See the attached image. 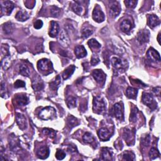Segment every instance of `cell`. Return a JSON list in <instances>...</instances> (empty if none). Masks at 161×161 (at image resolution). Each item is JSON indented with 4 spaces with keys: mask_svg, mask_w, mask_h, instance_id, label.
<instances>
[{
    "mask_svg": "<svg viewBox=\"0 0 161 161\" xmlns=\"http://www.w3.org/2000/svg\"><path fill=\"white\" fill-rule=\"evenodd\" d=\"M113 113L115 116L120 120L124 119V108L122 105L118 103L113 106Z\"/></svg>",
    "mask_w": 161,
    "mask_h": 161,
    "instance_id": "4fadbf2b",
    "label": "cell"
},
{
    "mask_svg": "<svg viewBox=\"0 0 161 161\" xmlns=\"http://www.w3.org/2000/svg\"><path fill=\"white\" fill-rule=\"evenodd\" d=\"M160 22L159 17L155 15H150L148 19V25L151 28H154L160 24Z\"/></svg>",
    "mask_w": 161,
    "mask_h": 161,
    "instance_id": "7402d4cb",
    "label": "cell"
},
{
    "mask_svg": "<svg viewBox=\"0 0 161 161\" xmlns=\"http://www.w3.org/2000/svg\"><path fill=\"white\" fill-rule=\"evenodd\" d=\"M16 121L18 125L19 126V128L21 130H25L27 128L26 118L22 114H16Z\"/></svg>",
    "mask_w": 161,
    "mask_h": 161,
    "instance_id": "d6986e66",
    "label": "cell"
},
{
    "mask_svg": "<svg viewBox=\"0 0 161 161\" xmlns=\"http://www.w3.org/2000/svg\"><path fill=\"white\" fill-rule=\"evenodd\" d=\"M106 104L103 99L100 96H96L93 99V112L97 114H103L106 111Z\"/></svg>",
    "mask_w": 161,
    "mask_h": 161,
    "instance_id": "6da1fadb",
    "label": "cell"
},
{
    "mask_svg": "<svg viewBox=\"0 0 161 161\" xmlns=\"http://www.w3.org/2000/svg\"><path fill=\"white\" fill-rule=\"evenodd\" d=\"M141 143L144 146H148L150 143V137L149 135H147L146 137H145L144 138H142V140H141Z\"/></svg>",
    "mask_w": 161,
    "mask_h": 161,
    "instance_id": "bcb514c9",
    "label": "cell"
},
{
    "mask_svg": "<svg viewBox=\"0 0 161 161\" xmlns=\"http://www.w3.org/2000/svg\"><path fill=\"white\" fill-rule=\"evenodd\" d=\"M75 69H76V67L74 65H71L69 67H68L67 68H66L63 73V79L64 80H66V79H67L68 78H69L72 75V74L74 72Z\"/></svg>",
    "mask_w": 161,
    "mask_h": 161,
    "instance_id": "4316f807",
    "label": "cell"
},
{
    "mask_svg": "<svg viewBox=\"0 0 161 161\" xmlns=\"http://www.w3.org/2000/svg\"><path fill=\"white\" fill-rule=\"evenodd\" d=\"M15 101L19 106H25L29 103V98L25 94H18L15 96Z\"/></svg>",
    "mask_w": 161,
    "mask_h": 161,
    "instance_id": "9a60e30c",
    "label": "cell"
},
{
    "mask_svg": "<svg viewBox=\"0 0 161 161\" xmlns=\"http://www.w3.org/2000/svg\"><path fill=\"white\" fill-rule=\"evenodd\" d=\"M66 156V153L60 149H57L56 154H55V157L57 160H63L64 159Z\"/></svg>",
    "mask_w": 161,
    "mask_h": 161,
    "instance_id": "ee69618b",
    "label": "cell"
},
{
    "mask_svg": "<svg viewBox=\"0 0 161 161\" xmlns=\"http://www.w3.org/2000/svg\"><path fill=\"white\" fill-rule=\"evenodd\" d=\"M138 94V89L136 88L129 87L127 88L125 92L126 96L130 99H134L137 98V96Z\"/></svg>",
    "mask_w": 161,
    "mask_h": 161,
    "instance_id": "f1b7e54d",
    "label": "cell"
},
{
    "mask_svg": "<svg viewBox=\"0 0 161 161\" xmlns=\"http://www.w3.org/2000/svg\"><path fill=\"white\" fill-rule=\"evenodd\" d=\"M60 80H60V77L58 75L54 80H52V82L50 83V88L54 91L57 90L58 88L59 87V85H60V83H61Z\"/></svg>",
    "mask_w": 161,
    "mask_h": 161,
    "instance_id": "f546056e",
    "label": "cell"
},
{
    "mask_svg": "<svg viewBox=\"0 0 161 161\" xmlns=\"http://www.w3.org/2000/svg\"><path fill=\"white\" fill-rule=\"evenodd\" d=\"M125 6L130 9L135 8L137 4V1H134V0H127L124 2Z\"/></svg>",
    "mask_w": 161,
    "mask_h": 161,
    "instance_id": "60d3db41",
    "label": "cell"
},
{
    "mask_svg": "<svg viewBox=\"0 0 161 161\" xmlns=\"http://www.w3.org/2000/svg\"><path fill=\"white\" fill-rule=\"evenodd\" d=\"M99 159L102 160H112V154L108 149L104 148L102 149Z\"/></svg>",
    "mask_w": 161,
    "mask_h": 161,
    "instance_id": "484cf974",
    "label": "cell"
},
{
    "mask_svg": "<svg viewBox=\"0 0 161 161\" xmlns=\"http://www.w3.org/2000/svg\"><path fill=\"white\" fill-rule=\"evenodd\" d=\"M32 88L35 91H41L44 88V83L39 77H36L32 81Z\"/></svg>",
    "mask_w": 161,
    "mask_h": 161,
    "instance_id": "44dd1931",
    "label": "cell"
},
{
    "mask_svg": "<svg viewBox=\"0 0 161 161\" xmlns=\"http://www.w3.org/2000/svg\"><path fill=\"white\" fill-rule=\"evenodd\" d=\"M150 32L147 29L140 30L137 36V40L140 44H144L149 41Z\"/></svg>",
    "mask_w": 161,
    "mask_h": 161,
    "instance_id": "5b68a950",
    "label": "cell"
},
{
    "mask_svg": "<svg viewBox=\"0 0 161 161\" xmlns=\"http://www.w3.org/2000/svg\"><path fill=\"white\" fill-rule=\"evenodd\" d=\"M67 125L71 128L76 127L79 125V121L77 120V119L76 118L74 117L72 115H70L67 118Z\"/></svg>",
    "mask_w": 161,
    "mask_h": 161,
    "instance_id": "4dcf8cb0",
    "label": "cell"
},
{
    "mask_svg": "<svg viewBox=\"0 0 161 161\" xmlns=\"http://www.w3.org/2000/svg\"><path fill=\"white\" fill-rule=\"evenodd\" d=\"M14 7L15 6L12 2L5 1L1 2L2 13L6 15H10Z\"/></svg>",
    "mask_w": 161,
    "mask_h": 161,
    "instance_id": "9c48e42d",
    "label": "cell"
},
{
    "mask_svg": "<svg viewBox=\"0 0 161 161\" xmlns=\"http://www.w3.org/2000/svg\"><path fill=\"white\" fill-rule=\"evenodd\" d=\"M2 53L3 54L5 57L10 56V52H9V47L7 44H2Z\"/></svg>",
    "mask_w": 161,
    "mask_h": 161,
    "instance_id": "7dc6e473",
    "label": "cell"
},
{
    "mask_svg": "<svg viewBox=\"0 0 161 161\" xmlns=\"http://www.w3.org/2000/svg\"><path fill=\"white\" fill-rule=\"evenodd\" d=\"M59 32V24L56 22H51L50 23V28L49 32L50 37H55L57 36Z\"/></svg>",
    "mask_w": 161,
    "mask_h": 161,
    "instance_id": "603a6c76",
    "label": "cell"
},
{
    "mask_svg": "<svg viewBox=\"0 0 161 161\" xmlns=\"http://www.w3.org/2000/svg\"><path fill=\"white\" fill-rule=\"evenodd\" d=\"M37 67L40 71H41L42 72H46V74L52 72L53 70L52 63L47 59H42L38 60Z\"/></svg>",
    "mask_w": 161,
    "mask_h": 161,
    "instance_id": "3957f363",
    "label": "cell"
},
{
    "mask_svg": "<svg viewBox=\"0 0 161 161\" xmlns=\"http://www.w3.org/2000/svg\"><path fill=\"white\" fill-rule=\"evenodd\" d=\"M15 30L14 25L11 22H7L3 25V30L7 35H10Z\"/></svg>",
    "mask_w": 161,
    "mask_h": 161,
    "instance_id": "83f0119b",
    "label": "cell"
},
{
    "mask_svg": "<svg viewBox=\"0 0 161 161\" xmlns=\"http://www.w3.org/2000/svg\"><path fill=\"white\" fill-rule=\"evenodd\" d=\"M42 132L44 135H47L50 138H54L56 135V132L54 130L49 128H44L42 130Z\"/></svg>",
    "mask_w": 161,
    "mask_h": 161,
    "instance_id": "b9f144b4",
    "label": "cell"
},
{
    "mask_svg": "<svg viewBox=\"0 0 161 161\" xmlns=\"http://www.w3.org/2000/svg\"><path fill=\"white\" fill-rule=\"evenodd\" d=\"M113 67L119 71H125L127 69L128 64L126 60H124L118 57H114L111 60Z\"/></svg>",
    "mask_w": 161,
    "mask_h": 161,
    "instance_id": "277c9868",
    "label": "cell"
},
{
    "mask_svg": "<svg viewBox=\"0 0 161 161\" xmlns=\"http://www.w3.org/2000/svg\"><path fill=\"white\" fill-rule=\"evenodd\" d=\"M1 96L4 98H7L5 96H8V91L6 88L5 84H4L3 82L1 84Z\"/></svg>",
    "mask_w": 161,
    "mask_h": 161,
    "instance_id": "c3c4849f",
    "label": "cell"
},
{
    "mask_svg": "<svg viewBox=\"0 0 161 161\" xmlns=\"http://www.w3.org/2000/svg\"><path fill=\"white\" fill-rule=\"evenodd\" d=\"M66 103L69 108H74L76 107V99L72 96L69 97L66 99Z\"/></svg>",
    "mask_w": 161,
    "mask_h": 161,
    "instance_id": "74e56055",
    "label": "cell"
},
{
    "mask_svg": "<svg viewBox=\"0 0 161 161\" xmlns=\"http://www.w3.org/2000/svg\"><path fill=\"white\" fill-rule=\"evenodd\" d=\"M121 7L118 2H113L110 6V15L111 17L115 18L119 15L121 12Z\"/></svg>",
    "mask_w": 161,
    "mask_h": 161,
    "instance_id": "8fae6325",
    "label": "cell"
},
{
    "mask_svg": "<svg viewBox=\"0 0 161 161\" xmlns=\"http://www.w3.org/2000/svg\"><path fill=\"white\" fill-rule=\"evenodd\" d=\"M142 101L144 105L148 106L149 108L152 109H154L157 107V104L155 103L153 97L149 93H143Z\"/></svg>",
    "mask_w": 161,
    "mask_h": 161,
    "instance_id": "ba28073f",
    "label": "cell"
},
{
    "mask_svg": "<svg viewBox=\"0 0 161 161\" xmlns=\"http://www.w3.org/2000/svg\"><path fill=\"white\" fill-rule=\"evenodd\" d=\"M105 16L104 13L98 6V5H96L93 11V20L98 23H102L105 20Z\"/></svg>",
    "mask_w": 161,
    "mask_h": 161,
    "instance_id": "52a82bcc",
    "label": "cell"
},
{
    "mask_svg": "<svg viewBox=\"0 0 161 161\" xmlns=\"http://www.w3.org/2000/svg\"><path fill=\"white\" fill-rule=\"evenodd\" d=\"M81 33H82V37L84 38H87L93 33V30L89 27H86L83 29Z\"/></svg>",
    "mask_w": 161,
    "mask_h": 161,
    "instance_id": "f35d334b",
    "label": "cell"
},
{
    "mask_svg": "<svg viewBox=\"0 0 161 161\" xmlns=\"http://www.w3.org/2000/svg\"><path fill=\"white\" fill-rule=\"evenodd\" d=\"M98 135L101 140L105 142V141H107L110 138L112 134L108 128H102L98 130Z\"/></svg>",
    "mask_w": 161,
    "mask_h": 161,
    "instance_id": "7c38bea8",
    "label": "cell"
},
{
    "mask_svg": "<svg viewBox=\"0 0 161 161\" xmlns=\"http://www.w3.org/2000/svg\"><path fill=\"white\" fill-rule=\"evenodd\" d=\"M20 74L23 76L28 77L30 74V71L26 65H22L20 67Z\"/></svg>",
    "mask_w": 161,
    "mask_h": 161,
    "instance_id": "d590c367",
    "label": "cell"
},
{
    "mask_svg": "<svg viewBox=\"0 0 161 161\" xmlns=\"http://www.w3.org/2000/svg\"><path fill=\"white\" fill-rule=\"evenodd\" d=\"M10 147L11 150L13 152H17L18 150L20 149V141L19 142V140L15 137V136H12V135L10 136Z\"/></svg>",
    "mask_w": 161,
    "mask_h": 161,
    "instance_id": "5bb4252c",
    "label": "cell"
},
{
    "mask_svg": "<svg viewBox=\"0 0 161 161\" xmlns=\"http://www.w3.org/2000/svg\"><path fill=\"white\" fill-rule=\"evenodd\" d=\"M133 24L130 20L126 19L123 20L120 25V29L124 33H128L133 28Z\"/></svg>",
    "mask_w": 161,
    "mask_h": 161,
    "instance_id": "ac0fdd59",
    "label": "cell"
},
{
    "mask_svg": "<svg viewBox=\"0 0 161 161\" xmlns=\"http://www.w3.org/2000/svg\"><path fill=\"white\" fill-rule=\"evenodd\" d=\"M100 61L99 59L97 56H93L91 59V64L93 66H94L97 65Z\"/></svg>",
    "mask_w": 161,
    "mask_h": 161,
    "instance_id": "816d5d0a",
    "label": "cell"
},
{
    "mask_svg": "<svg viewBox=\"0 0 161 161\" xmlns=\"http://www.w3.org/2000/svg\"><path fill=\"white\" fill-rule=\"evenodd\" d=\"M88 44L90 48L93 49H99L102 47L101 44L97 41L96 39H94V38L89 40L88 42Z\"/></svg>",
    "mask_w": 161,
    "mask_h": 161,
    "instance_id": "836d02e7",
    "label": "cell"
},
{
    "mask_svg": "<svg viewBox=\"0 0 161 161\" xmlns=\"http://www.w3.org/2000/svg\"><path fill=\"white\" fill-rule=\"evenodd\" d=\"M134 135L135 134L133 131L128 128L125 129L124 132V137L128 145H133L134 144Z\"/></svg>",
    "mask_w": 161,
    "mask_h": 161,
    "instance_id": "2e32d148",
    "label": "cell"
},
{
    "mask_svg": "<svg viewBox=\"0 0 161 161\" xmlns=\"http://www.w3.org/2000/svg\"><path fill=\"white\" fill-rule=\"evenodd\" d=\"M153 91L155 93L156 95L160 96V87H156L153 89Z\"/></svg>",
    "mask_w": 161,
    "mask_h": 161,
    "instance_id": "f5cc1de1",
    "label": "cell"
},
{
    "mask_svg": "<svg viewBox=\"0 0 161 161\" xmlns=\"http://www.w3.org/2000/svg\"><path fill=\"white\" fill-rule=\"evenodd\" d=\"M160 33H159V35H158V37H157V40H158V42H159V44H160Z\"/></svg>",
    "mask_w": 161,
    "mask_h": 161,
    "instance_id": "db71d44e",
    "label": "cell"
},
{
    "mask_svg": "<svg viewBox=\"0 0 161 161\" xmlns=\"http://www.w3.org/2000/svg\"><path fill=\"white\" fill-rule=\"evenodd\" d=\"M83 141L85 143L87 144H92L94 142V137L93 136V135L89 132H86L83 137Z\"/></svg>",
    "mask_w": 161,
    "mask_h": 161,
    "instance_id": "e575fe53",
    "label": "cell"
},
{
    "mask_svg": "<svg viewBox=\"0 0 161 161\" xmlns=\"http://www.w3.org/2000/svg\"><path fill=\"white\" fill-rule=\"evenodd\" d=\"M92 75L96 82L101 85H103L105 83L107 75L101 69H95L93 71Z\"/></svg>",
    "mask_w": 161,
    "mask_h": 161,
    "instance_id": "8992f818",
    "label": "cell"
},
{
    "mask_svg": "<svg viewBox=\"0 0 161 161\" xmlns=\"http://www.w3.org/2000/svg\"><path fill=\"white\" fill-rule=\"evenodd\" d=\"M147 57L148 60L153 63H160V57L159 53L153 48H150L147 52Z\"/></svg>",
    "mask_w": 161,
    "mask_h": 161,
    "instance_id": "30bf717a",
    "label": "cell"
},
{
    "mask_svg": "<svg viewBox=\"0 0 161 161\" xmlns=\"http://www.w3.org/2000/svg\"><path fill=\"white\" fill-rule=\"evenodd\" d=\"M10 56L5 57L2 61V67L4 70L8 69L10 66Z\"/></svg>",
    "mask_w": 161,
    "mask_h": 161,
    "instance_id": "8d00e7d4",
    "label": "cell"
},
{
    "mask_svg": "<svg viewBox=\"0 0 161 161\" xmlns=\"http://www.w3.org/2000/svg\"><path fill=\"white\" fill-rule=\"evenodd\" d=\"M14 87L15 88H25V83L22 80H16L15 83H14Z\"/></svg>",
    "mask_w": 161,
    "mask_h": 161,
    "instance_id": "681fc988",
    "label": "cell"
},
{
    "mask_svg": "<svg viewBox=\"0 0 161 161\" xmlns=\"http://www.w3.org/2000/svg\"><path fill=\"white\" fill-rule=\"evenodd\" d=\"M123 160H135V154L131 151H125L122 155Z\"/></svg>",
    "mask_w": 161,
    "mask_h": 161,
    "instance_id": "1f68e13d",
    "label": "cell"
},
{
    "mask_svg": "<svg viewBox=\"0 0 161 161\" xmlns=\"http://www.w3.org/2000/svg\"><path fill=\"white\" fill-rule=\"evenodd\" d=\"M75 54L78 59H81L86 56L87 52L83 46H77L74 50Z\"/></svg>",
    "mask_w": 161,
    "mask_h": 161,
    "instance_id": "cb8c5ba5",
    "label": "cell"
},
{
    "mask_svg": "<svg viewBox=\"0 0 161 161\" xmlns=\"http://www.w3.org/2000/svg\"><path fill=\"white\" fill-rule=\"evenodd\" d=\"M43 26V22L41 20H37L34 23V28L35 29H40Z\"/></svg>",
    "mask_w": 161,
    "mask_h": 161,
    "instance_id": "f907efd6",
    "label": "cell"
},
{
    "mask_svg": "<svg viewBox=\"0 0 161 161\" xmlns=\"http://www.w3.org/2000/svg\"><path fill=\"white\" fill-rule=\"evenodd\" d=\"M72 9L74 12H75L78 15H81L83 11V8L81 5L78 4L77 2H74L72 5Z\"/></svg>",
    "mask_w": 161,
    "mask_h": 161,
    "instance_id": "d6a6232c",
    "label": "cell"
},
{
    "mask_svg": "<svg viewBox=\"0 0 161 161\" xmlns=\"http://www.w3.org/2000/svg\"><path fill=\"white\" fill-rule=\"evenodd\" d=\"M138 110L136 108H134L132 110L131 113H130V122H135V121L137 120V115Z\"/></svg>",
    "mask_w": 161,
    "mask_h": 161,
    "instance_id": "f6af8a7d",
    "label": "cell"
},
{
    "mask_svg": "<svg viewBox=\"0 0 161 161\" xmlns=\"http://www.w3.org/2000/svg\"><path fill=\"white\" fill-rule=\"evenodd\" d=\"M39 117L44 120H53L56 117L55 110L51 107H46L40 111Z\"/></svg>",
    "mask_w": 161,
    "mask_h": 161,
    "instance_id": "7a4b0ae2",
    "label": "cell"
},
{
    "mask_svg": "<svg viewBox=\"0 0 161 161\" xmlns=\"http://www.w3.org/2000/svg\"><path fill=\"white\" fill-rule=\"evenodd\" d=\"M149 157L151 160H154L156 158H157L159 155H160V153L158 151L157 149H156L155 148H152L150 151H149Z\"/></svg>",
    "mask_w": 161,
    "mask_h": 161,
    "instance_id": "ab89813d",
    "label": "cell"
},
{
    "mask_svg": "<svg viewBox=\"0 0 161 161\" xmlns=\"http://www.w3.org/2000/svg\"><path fill=\"white\" fill-rule=\"evenodd\" d=\"M59 42L61 45L65 47H69L70 44V40L66 30H63L59 35Z\"/></svg>",
    "mask_w": 161,
    "mask_h": 161,
    "instance_id": "e0dca14e",
    "label": "cell"
},
{
    "mask_svg": "<svg viewBox=\"0 0 161 161\" xmlns=\"http://www.w3.org/2000/svg\"><path fill=\"white\" fill-rule=\"evenodd\" d=\"M50 154L49 149L47 146H43L40 147L37 151V155L38 158L41 159H47Z\"/></svg>",
    "mask_w": 161,
    "mask_h": 161,
    "instance_id": "ffe728a7",
    "label": "cell"
},
{
    "mask_svg": "<svg viewBox=\"0 0 161 161\" xmlns=\"http://www.w3.org/2000/svg\"><path fill=\"white\" fill-rule=\"evenodd\" d=\"M50 14L53 17H58L60 14V9L56 7H52L50 8Z\"/></svg>",
    "mask_w": 161,
    "mask_h": 161,
    "instance_id": "7bdbcfd3",
    "label": "cell"
},
{
    "mask_svg": "<svg viewBox=\"0 0 161 161\" xmlns=\"http://www.w3.org/2000/svg\"><path fill=\"white\" fill-rule=\"evenodd\" d=\"M15 18L18 20V21L25 22L30 18V16L27 11L20 10L16 13Z\"/></svg>",
    "mask_w": 161,
    "mask_h": 161,
    "instance_id": "d4e9b609",
    "label": "cell"
}]
</instances>
